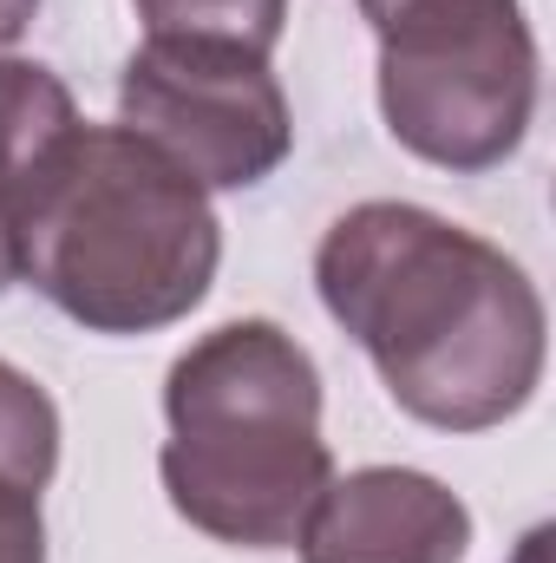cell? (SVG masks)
Instances as JSON below:
<instances>
[{"instance_id":"6da1fadb","label":"cell","mask_w":556,"mask_h":563,"mask_svg":"<svg viewBox=\"0 0 556 563\" xmlns=\"http://www.w3.org/2000/svg\"><path fill=\"white\" fill-rule=\"evenodd\" d=\"M314 288L393 407L432 432H491L544 387L551 314L537 282L425 203L341 210L314 250Z\"/></svg>"},{"instance_id":"7a4b0ae2","label":"cell","mask_w":556,"mask_h":563,"mask_svg":"<svg viewBox=\"0 0 556 563\" xmlns=\"http://www.w3.org/2000/svg\"><path fill=\"white\" fill-rule=\"evenodd\" d=\"M157 478L170 511L236 551H294L334 478L321 439V367L263 314L197 334L164 374Z\"/></svg>"},{"instance_id":"3957f363","label":"cell","mask_w":556,"mask_h":563,"mask_svg":"<svg viewBox=\"0 0 556 563\" xmlns=\"http://www.w3.org/2000/svg\"><path fill=\"white\" fill-rule=\"evenodd\" d=\"M13 243L20 282L86 334H157L184 321L223 263L210 190L125 125H79L20 210Z\"/></svg>"},{"instance_id":"277c9868","label":"cell","mask_w":556,"mask_h":563,"mask_svg":"<svg viewBox=\"0 0 556 563\" xmlns=\"http://www.w3.org/2000/svg\"><path fill=\"white\" fill-rule=\"evenodd\" d=\"M380 40V119L413 157L478 177L537 119V40L518 0H360Z\"/></svg>"},{"instance_id":"5b68a950","label":"cell","mask_w":556,"mask_h":563,"mask_svg":"<svg viewBox=\"0 0 556 563\" xmlns=\"http://www.w3.org/2000/svg\"><path fill=\"white\" fill-rule=\"evenodd\" d=\"M119 125L157 144L197 190H249L294 151L269 53L230 40H151L119 73Z\"/></svg>"},{"instance_id":"8992f818","label":"cell","mask_w":556,"mask_h":563,"mask_svg":"<svg viewBox=\"0 0 556 563\" xmlns=\"http://www.w3.org/2000/svg\"><path fill=\"white\" fill-rule=\"evenodd\" d=\"M301 563H465L471 505L413 465H360L327 478L294 538Z\"/></svg>"},{"instance_id":"52a82bcc","label":"cell","mask_w":556,"mask_h":563,"mask_svg":"<svg viewBox=\"0 0 556 563\" xmlns=\"http://www.w3.org/2000/svg\"><path fill=\"white\" fill-rule=\"evenodd\" d=\"M79 106L66 79L40 59H0V210L20 223L33 190L53 177V164L79 139Z\"/></svg>"},{"instance_id":"ba28073f","label":"cell","mask_w":556,"mask_h":563,"mask_svg":"<svg viewBox=\"0 0 556 563\" xmlns=\"http://www.w3.org/2000/svg\"><path fill=\"white\" fill-rule=\"evenodd\" d=\"M53 472H59V407L33 374L0 361V478L46 492Z\"/></svg>"},{"instance_id":"9c48e42d","label":"cell","mask_w":556,"mask_h":563,"mask_svg":"<svg viewBox=\"0 0 556 563\" xmlns=\"http://www.w3.org/2000/svg\"><path fill=\"white\" fill-rule=\"evenodd\" d=\"M151 40H230L249 53H276L288 0H138Z\"/></svg>"},{"instance_id":"30bf717a","label":"cell","mask_w":556,"mask_h":563,"mask_svg":"<svg viewBox=\"0 0 556 563\" xmlns=\"http://www.w3.org/2000/svg\"><path fill=\"white\" fill-rule=\"evenodd\" d=\"M0 563H46V518L40 492L0 478Z\"/></svg>"},{"instance_id":"8fae6325","label":"cell","mask_w":556,"mask_h":563,"mask_svg":"<svg viewBox=\"0 0 556 563\" xmlns=\"http://www.w3.org/2000/svg\"><path fill=\"white\" fill-rule=\"evenodd\" d=\"M33 13H40V0H0V46H13L33 26Z\"/></svg>"},{"instance_id":"7c38bea8","label":"cell","mask_w":556,"mask_h":563,"mask_svg":"<svg viewBox=\"0 0 556 563\" xmlns=\"http://www.w3.org/2000/svg\"><path fill=\"white\" fill-rule=\"evenodd\" d=\"M20 282V243H13V223H7V210H0V295Z\"/></svg>"},{"instance_id":"4fadbf2b","label":"cell","mask_w":556,"mask_h":563,"mask_svg":"<svg viewBox=\"0 0 556 563\" xmlns=\"http://www.w3.org/2000/svg\"><path fill=\"white\" fill-rule=\"evenodd\" d=\"M511 563H551V525H537V531L518 544V558H511Z\"/></svg>"}]
</instances>
